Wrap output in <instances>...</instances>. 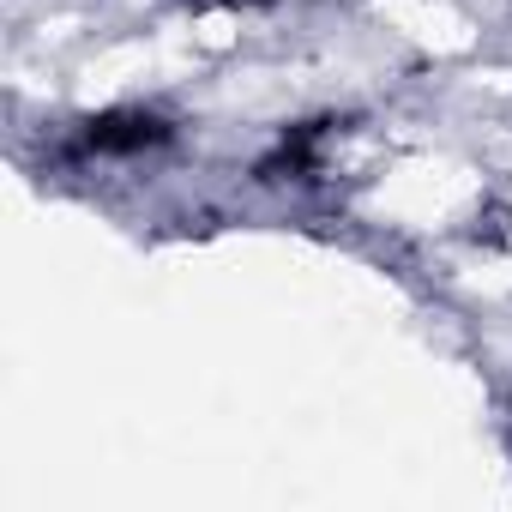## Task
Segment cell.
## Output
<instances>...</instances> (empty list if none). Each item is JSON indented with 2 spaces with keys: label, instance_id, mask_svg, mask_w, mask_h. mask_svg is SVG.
<instances>
[{
  "label": "cell",
  "instance_id": "cell-1",
  "mask_svg": "<svg viewBox=\"0 0 512 512\" xmlns=\"http://www.w3.org/2000/svg\"><path fill=\"white\" fill-rule=\"evenodd\" d=\"M169 139H175V121L157 109H103V115L79 121L73 151L79 157H139V151H157Z\"/></svg>",
  "mask_w": 512,
  "mask_h": 512
},
{
  "label": "cell",
  "instance_id": "cell-2",
  "mask_svg": "<svg viewBox=\"0 0 512 512\" xmlns=\"http://www.w3.org/2000/svg\"><path fill=\"white\" fill-rule=\"evenodd\" d=\"M193 7H266V0H193Z\"/></svg>",
  "mask_w": 512,
  "mask_h": 512
}]
</instances>
